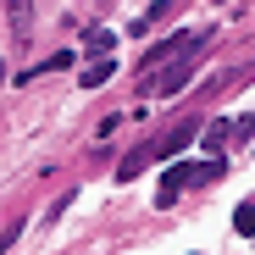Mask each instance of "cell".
Segmentation results:
<instances>
[{"label": "cell", "instance_id": "cell-1", "mask_svg": "<svg viewBox=\"0 0 255 255\" xmlns=\"http://www.w3.org/2000/svg\"><path fill=\"white\" fill-rule=\"evenodd\" d=\"M194 67H200V50L183 56V61H172V67H161V72H144V78H150L144 95H150V100H172V95H183V83L194 78Z\"/></svg>", "mask_w": 255, "mask_h": 255}, {"label": "cell", "instance_id": "cell-2", "mask_svg": "<svg viewBox=\"0 0 255 255\" xmlns=\"http://www.w3.org/2000/svg\"><path fill=\"white\" fill-rule=\"evenodd\" d=\"M178 172H183V189H205V183H217L228 172V161L222 155H205V161H178Z\"/></svg>", "mask_w": 255, "mask_h": 255}, {"label": "cell", "instance_id": "cell-3", "mask_svg": "<svg viewBox=\"0 0 255 255\" xmlns=\"http://www.w3.org/2000/svg\"><path fill=\"white\" fill-rule=\"evenodd\" d=\"M194 128H200V122H178L172 133H166V139H155V161H172V155H178V150L194 139Z\"/></svg>", "mask_w": 255, "mask_h": 255}, {"label": "cell", "instance_id": "cell-4", "mask_svg": "<svg viewBox=\"0 0 255 255\" xmlns=\"http://www.w3.org/2000/svg\"><path fill=\"white\" fill-rule=\"evenodd\" d=\"M228 144H233V122H228V117L205 122V155H222Z\"/></svg>", "mask_w": 255, "mask_h": 255}, {"label": "cell", "instance_id": "cell-5", "mask_svg": "<svg viewBox=\"0 0 255 255\" xmlns=\"http://www.w3.org/2000/svg\"><path fill=\"white\" fill-rule=\"evenodd\" d=\"M150 161H155V144H139L133 155H128V161L117 166V183H133V178L144 172V166H150Z\"/></svg>", "mask_w": 255, "mask_h": 255}, {"label": "cell", "instance_id": "cell-6", "mask_svg": "<svg viewBox=\"0 0 255 255\" xmlns=\"http://www.w3.org/2000/svg\"><path fill=\"white\" fill-rule=\"evenodd\" d=\"M83 50H89L95 61H106V56L117 50V33H111V28H89V33H83Z\"/></svg>", "mask_w": 255, "mask_h": 255}, {"label": "cell", "instance_id": "cell-7", "mask_svg": "<svg viewBox=\"0 0 255 255\" xmlns=\"http://www.w3.org/2000/svg\"><path fill=\"white\" fill-rule=\"evenodd\" d=\"M111 72H117V61L106 56V61H89V67H83V72H78V83H83V89H100V83H106Z\"/></svg>", "mask_w": 255, "mask_h": 255}, {"label": "cell", "instance_id": "cell-8", "mask_svg": "<svg viewBox=\"0 0 255 255\" xmlns=\"http://www.w3.org/2000/svg\"><path fill=\"white\" fill-rule=\"evenodd\" d=\"M233 228H239V233H244V239H250V233H255V200H244V205H239V211H233Z\"/></svg>", "mask_w": 255, "mask_h": 255}, {"label": "cell", "instance_id": "cell-9", "mask_svg": "<svg viewBox=\"0 0 255 255\" xmlns=\"http://www.w3.org/2000/svg\"><path fill=\"white\" fill-rule=\"evenodd\" d=\"M233 139H239V144L255 139V117H233Z\"/></svg>", "mask_w": 255, "mask_h": 255}, {"label": "cell", "instance_id": "cell-10", "mask_svg": "<svg viewBox=\"0 0 255 255\" xmlns=\"http://www.w3.org/2000/svg\"><path fill=\"white\" fill-rule=\"evenodd\" d=\"M0 83H6V61H0Z\"/></svg>", "mask_w": 255, "mask_h": 255}]
</instances>
